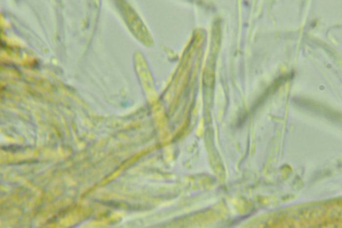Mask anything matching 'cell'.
<instances>
[{
  "label": "cell",
  "instance_id": "6da1fadb",
  "mask_svg": "<svg viewBox=\"0 0 342 228\" xmlns=\"http://www.w3.org/2000/svg\"><path fill=\"white\" fill-rule=\"evenodd\" d=\"M294 103L300 107L308 111H311L316 114H319L331 119H339L340 114L326 106L321 105L320 104L313 102L312 101L301 99L295 98L293 99Z\"/></svg>",
  "mask_w": 342,
  "mask_h": 228
}]
</instances>
